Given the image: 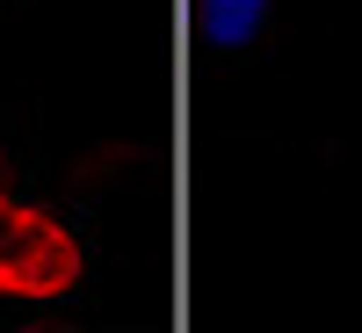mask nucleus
Returning <instances> with one entry per match:
<instances>
[{"mask_svg": "<svg viewBox=\"0 0 362 333\" xmlns=\"http://www.w3.org/2000/svg\"><path fill=\"white\" fill-rule=\"evenodd\" d=\"M80 239L51 218V210L0 196V297H22V305H51L80 283Z\"/></svg>", "mask_w": 362, "mask_h": 333, "instance_id": "f257e3e1", "label": "nucleus"}, {"mask_svg": "<svg viewBox=\"0 0 362 333\" xmlns=\"http://www.w3.org/2000/svg\"><path fill=\"white\" fill-rule=\"evenodd\" d=\"M203 29L218 44H239L247 51L261 29H268V0H203Z\"/></svg>", "mask_w": 362, "mask_h": 333, "instance_id": "f03ea898", "label": "nucleus"}]
</instances>
